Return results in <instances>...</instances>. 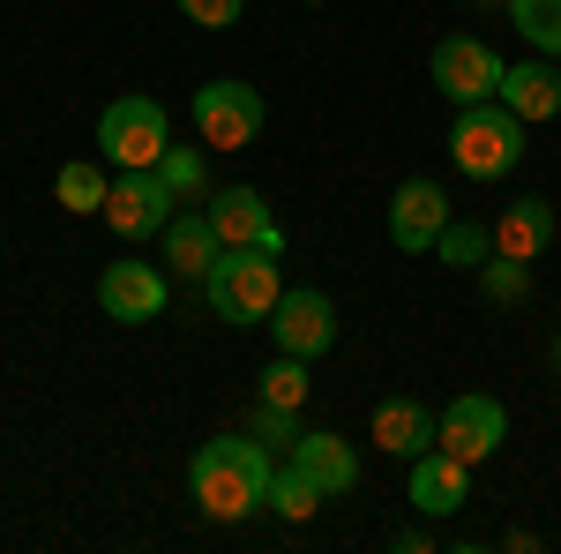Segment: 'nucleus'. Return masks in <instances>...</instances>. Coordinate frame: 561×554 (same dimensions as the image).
<instances>
[{"mask_svg":"<svg viewBox=\"0 0 561 554\" xmlns=\"http://www.w3.org/2000/svg\"><path fill=\"white\" fill-rule=\"evenodd\" d=\"M270 450H262L255 434H217L195 450V465H187V495H195V510L217 517V524H240V517L270 510Z\"/></svg>","mask_w":561,"mask_h":554,"instance_id":"f257e3e1","label":"nucleus"},{"mask_svg":"<svg viewBox=\"0 0 561 554\" xmlns=\"http://www.w3.org/2000/svg\"><path fill=\"white\" fill-rule=\"evenodd\" d=\"M449 158H457V172H465V180H502V172H517L524 166V121L502 105V98L457 105Z\"/></svg>","mask_w":561,"mask_h":554,"instance_id":"f03ea898","label":"nucleus"},{"mask_svg":"<svg viewBox=\"0 0 561 554\" xmlns=\"http://www.w3.org/2000/svg\"><path fill=\"white\" fill-rule=\"evenodd\" d=\"M203 299L225 323H270V307L285 299V270H277L270 248H225L217 270L203 278Z\"/></svg>","mask_w":561,"mask_h":554,"instance_id":"7ed1b4c3","label":"nucleus"},{"mask_svg":"<svg viewBox=\"0 0 561 554\" xmlns=\"http://www.w3.org/2000/svg\"><path fill=\"white\" fill-rule=\"evenodd\" d=\"M165 143H173V113L158 105V98H113L105 113H98V150H105V166L121 172H142L165 158Z\"/></svg>","mask_w":561,"mask_h":554,"instance_id":"20e7f679","label":"nucleus"},{"mask_svg":"<svg viewBox=\"0 0 561 554\" xmlns=\"http://www.w3.org/2000/svg\"><path fill=\"white\" fill-rule=\"evenodd\" d=\"M502 53L486 38H472V31H449V38L427 53V76H434V90L449 98V105H479V98H502Z\"/></svg>","mask_w":561,"mask_h":554,"instance_id":"39448f33","label":"nucleus"},{"mask_svg":"<svg viewBox=\"0 0 561 554\" xmlns=\"http://www.w3.org/2000/svg\"><path fill=\"white\" fill-rule=\"evenodd\" d=\"M195 135H203V150H248V143H262V90L232 83V76L203 83L195 90Z\"/></svg>","mask_w":561,"mask_h":554,"instance_id":"423d86ee","label":"nucleus"},{"mask_svg":"<svg viewBox=\"0 0 561 554\" xmlns=\"http://www.w3.org/2000/svg\"><path fill=\"white\" fill-rule=\"evenodd\" d=\"M173 211H180V195H173V180L158 166H142V172H121L113 180V195H105V225L121 233V240H158L165 225H173Z\"/></svg>","mask_w":561,"mask_h":554,"instance_id":"0eeeda50","label":"nucleus"},{"mask_svg":"<svg viewBox=\"0 0 561 554\" xmlns=\"http://www.w3.org/2000/svg\"><path fill=\"white\" fill-rule=\"evenodd\" d=\"M270 338H277V352H293V360H322L337 344V307L314 293V285H285V299L270 307Z\"/></svg>","mask_w":561,"mask_h":554,"instance_id":"6e6552de","label":"nucleus"},{"mask_svg":"<svg viewBox=\"0 0 561 554\" xmlns=\"http://www.w3.org/2000/svg\"><path fill=\"white\" fill-rule=\"evenodd\" d=\"M502 442H510V412H502V397L465 389V397H449V405H442V450H449V457L479 465V457H494Z\"/></svg>","mask_w":561,"mask_h":554,"instance_id":"1a4fd4ad","label":"nucleus"},{"mask_svg":"<svg viewBox=\"0 0 561 554\" xmlns=\"http://www.w3.org/2000/svg\"><path fill=\"white\" fill-rule=\"evenodd\" d=\"M165 299H173V278L158 262H105V278H98V307L113 323H158Z\"/></svg>","mask_w":561,"mask_h":554,"instance_id":"9d476101","label":"nucleus"},{"mask_svg":"<svg viewBox=\"0 0 561 554\" xmlns=\"http://www.w3.org/2000/svg\"><path fill=\"white\" fill-rule=\"evenodd\" d=\"M442 225H449V195H442V180H404V188L389 195V248H404V256H434Z\"/></svg>","mask_w":561,"mask_h":554,"instance_id":"9b49d317","label":"nucleus"},{"mask_svg":"<svg viewBox=\"0 0 561 554\" xmlns=\"http://www.w3.org/2000/svg\"><path fill=\"white\" fill-rule=\"evenodd\" d=\"M203 217L217 225V240L225 248H270V256H285V233H277V217L262 203V188H217Z\"/></svg>","mask_w":561,"mask_h":554,"instance_id":"f8f14e48","label":"nucleus"},{"mask_svg":"<svg viewBox=\"0 0 561 554\" xmlns=\"http://www.w3.org/2000/svg\"><path fill=\"white\" fill-rule=\"evenodd\" d=\"M404 495H412V510H420V517L442 524V517H457L465 502H472V465H465V457H449V450L434 442V450L412 457V487H404Z\"/></svg>","mask_w":561,"mask_h":554,"instance_id":"ddd939ff","label":"nucleus"},{"mask_svg":"<svg viewBox=\"0 0 561 554\" xmlns=\"http://www.w3.org/2000/svg\"><path fill=\"white\" fill-rule=\"evenodd\" d=\"M293 465L322 487V495H352L359 487V450H352L337 427H300V442H293Z\"/></svg>","mask_w":561,"mask_h":554,"instance_id":"4468645a","label":"nucleus"},{"mask_svg":"<svg viewBox=\"0 0 561 554\" xmlns=\"http://www.w3.org/2000/svg\"><path fill=\"white\" fill-rule=\"evenodd\" d=\"M375 442H382V457H420V450H434L442 442V412H427L420 397H382L375 405Z\"/></svg>","mask_w":561,"mask_h":554,"instance_id":"2eb2a0df","label":"nucleus"},{"mask_svg":"<svg viewBox=\"0 0 561 554\" xmlns=\"http://www.w3.org/2000/svg\"><path fill=\"white\" fill-rule=\"evenodd\" d=\"M502 105L517 113L524 128L531 121H554L561 113V60H547V53L539 60H510L502 68Z\"/></svg>","mask_w":561,"mask_h":554,"instance_id":"dca6fc26","label":"nucleus"},{"mask_svg":"<svg viewBox=\"0 0 561 554\" xmlns=\"http://www.w3.org/2000/svg\"><path fill=\"white\" fill-rule=\"evenodd\" d=\"M158 240H165V270L187 278V285H203L217 270V256H225V240H217V225L203 211H173V225H165Z\"/></svg>","mask_w":561,"mask_h":554,"instance_id":"f3484780","label":"nucleus"},{"mask_svg":"<svg viewBox=\"0 0 561 554\" xmlns=\"http://www.w3.org/2000/svg\"><path fill=\"white\" fill-rule=\"evenodd\" d=\"M547 248H554V203H547V195H524V203H510V211H502V225H494V256L539 262Z\"/></svg>","mask_w":561,"mask_h":554,"instance_id":"a211bd4d","label":"nucleus"},{"mask_svg":"<svg viewBox=\"0 0 561 554\" xmlns=\"http://www.w3.org/2000/svg\"><path fill=\"white\" fill-rule=\"evenodd\" d=\"M105 195H113V180L90 166V158H68V166H60V180H53V203H60V211H76V217L105 211Z\"/></svg>","mask_w":561,"mask_h":554,"instance_id":"6ab92c4d","label":"nucleus"},{"mask_svg":"<svg viewBox=\"0 0 561 554\" xmlns=\"http://www.w3.org/2000/svg\"><path fill=\"white\" fill-rule=\"evenodd\" d=\"M434 256H442V270H479V262L494 256V225L449 217V225H442V240H434Z\"/></svg>","mask_w":561,"mask_h":554,"instance_id":"aec40b11","label":"nucleus"},{"mask_svg":"<svg viewBox=\"0 0 561 554\" xmlns=\"http://www.w3.org/2000/svg\"><path fill=\"white\" fill-rule=\"evenodd\" d=\"M322 502H330V495H322V487H314L300 465H277V472H270V510L285 517V524H307Z\"/></svg>","mask_w":561,"mask_h":554,"instance_id":"412c9836","label":"nucleus"},{"mask_svg":"<svg viewBox=\"0 0 561 554\" xmlns=\"http://www.w3.org/2000/svg\"><path fill=\"white\" fill-rule=\"evenodd\" d=\"M510 23H517V38L531 53L561 60V0H510Z\"/></svg>","mask_w":561,"mask_h":554,"instance_id":"4be33fe9","label":"nucleus"},{"mask_svg":"<svg viewBox=\"0 0 561 554\" xmlns=\"http://www.w3.org/2000/svg\"><path fill=\"white\" fill-rule=\"evenodd\" d=\"M479 293L494 299V307H517V299L531 293V262H517V256H486V262H479Z\"/></svg>","mask_w":561,"mask_h":554,"instance_id":"5701e85b","label":"nucleus"},{"mask_svg":"<svg viewBox=\"0 0 561 554\" xmlns=\"http://www.w3.org/2000/svg\"><path fill=\"white\" fill-rule=\"evenodd\" d=\"M307 360H293V352H277V368H262V405H293L300 412L307 405Z\"/></svg>","mask_w":561,"mask_h":554,"instance_id":"b1692460","label":"nucleus"},{"mask_svg":"<svg viewBox=\"0 0 561 554\" xmlns=\"http://www.w3.org/2000/svg\"><path fill=\"white\" fill-rule=\"evenodd\" d=\"M158 172L173 180V195H180V203L210 188V166H203V150H187V143H165V158H158Z\"/></svg>","mask_w":561,"mask_h":554,"instance_id":"393cba45","label":"nucleus"},{"mask_svg":"<svg viewBox=\"0 0 561 554\" xmlns=\"http://www.w3.org/2000/svg\"><path fill=\"white\" fill-rule=\"evenodd\" d=\"M255 442L262 450H293L300 442V412L293 405H255Z\"/></svg>","mask_w":561,"mask_h":554,"instance_id":"a878e982","label":"nucleus"},{"mask_svg":"<svg viewBox=\"0 0 561 554\" xmlns=\"http://www.w3.org/2000/svg\"><path fill=\"white\" fill-rule=\"evenodd\" d=\"M173 8L187 15V23H203V31H232L248 0H173Z\"/></svg>","mask_w":561,"mask_h":554,"instance_id":"bb28decb","label":"nucleus"},{"mask_svg":"<svg viewBox=\"0 0 561 554\" xmlns=\"http://www.w3.org/2000/svg\"><path fill=\"white\" fill-rule=\"evenodd\" d=\"M434 547V532H420V524H412V532H397V554H427Z\"/></svg>","mask_w":561,"mask_h":554,"instance_id":"cd10ccee","label":"nucleus"},{"mask_svg":"<svg viewBox=\"0 0 561 554\" xmlns=\"http://www.w3.org/2000/svg\"><path fill=\"white\" fill-rule=\"evenodd\" d=\"M554 368H561V344H554Z\"/></svg>","mask_w":561,"mask_h":554,"instance_id":"c85d7f7f","label":"nucleus"}]
</instances>
